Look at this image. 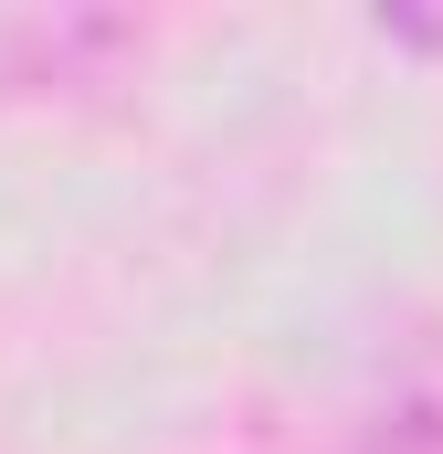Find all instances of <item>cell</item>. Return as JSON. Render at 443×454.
Listing matches in <instances>:
<instances>
[{
  "mask_svg": "<svg viewBox=\"0 0 443 454\" xmlns=\"http://www.w3.org/2000/svg\"><path fill=\"white\" fill-rule=\"evenodd\" d=\"M338 454H443V370L433 380H401L380 412H359Z\"/></svg>",
  "mask_w": 443,
  "mask_h": 454,
  "instance_id": "1",
  "label": "cell"
}]
</instances>
